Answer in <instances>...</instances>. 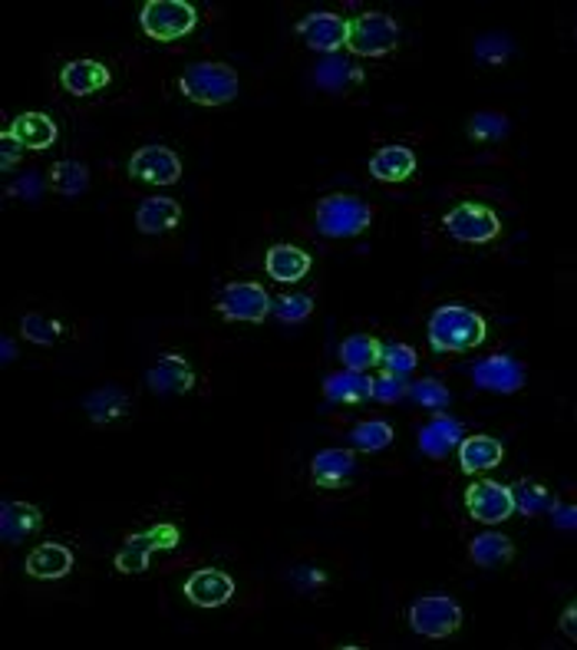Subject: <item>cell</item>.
Instances as JSON below:
<instances>
[{"label":"cell","mask_w":577,"mask_h":650,"mask_svg":"<svg viewBox=\"0 0 577 650\" xmlns=\"http://www.w3.org/2000/svg\"><path fill=\"white\" fill-rule=\"evenodd\" d=\"M426 337H429L433 353H462V350H475V347L485 343L488 324L472 308L443 304V308L433 311V318L426 324Z\"/></svg>","instance_id":"1"},{"label":"cell","mask_w":577,"mask_h":650,"mask_svg":"<svg viewBox=\"0 0 577 650\" xmlns=\"http://www.w3.org/2000/svg\"><path fill=\"white\" fill-rule=\"evenodd\" d=\"M179 90L195 107H229L237 97V73L219 60L189 63L179 77Z\"/></svg>","instance_id":"2"},{"label":"cell","mask_w":577,"mask_h":650,"mask_svg":"<svg viewBox=\"0 0 577 650\" xmlns=\"http://www.w3.org/2000/svg\"><path fill=\"white\" fill-rule=\"evenodd\" d=\"M314 224L324 238H356L373 224V206L356 196H324L314 209Z\"/></svg>","instance_id":"3"},{"label":"cell","mask_w":577,"mask_h":650,"mask_svg":"<svg viewBox=\"0 0 577 650\" xmlns=\"http://www.w3.org/2000/svg\"><path fill=\"white\" fill-rule=\"evenodd\" d=\"M199 23V10L189 0H145L139 10V27L145 37L159 40V43H172L182 40L195 30Z\"/></svg>","instance_id":"4"},{"label":"cell","mask_w":577,"mask_h":650,"mask_svg":"<svg viewBox=\"0 0 577 650\" xmlns=\"http://www.w3.org/2000/svg\"><path fill=\"white\" fill-rule=\"evenodd\" d=\"M462 604L456 598H446V594H426V598H416L406 611V621L413 628V634L419 638H429V641H443V638H453L462 628Z\"/></svg>","instance_id":"5"},{"label":"cell","mask_w":577,"mask_h":650,"mask_svg":"<svg viewBox=\"0 0 577 650\" xmlns=\"http://www.w3.org/2000/svg\"><path fill=\"white\" fill-rule=\"evenodd\" d=\"M179 542H182L179 526L155 522L152 529L135 532V536L125 539V544L115 551L113 568L119 574H142V571H149V561H152L155 551H172V548H179Z\"/></svg>","instance_id":"6"},{"label":"cell","mask_w":577,"mask_h":650,"mask_svg":"<svg viewBox=\"0 0 577 650\" xmlns=\"http://www.w3.org/2000/svg\"><path fill=\"white\" fill-rule=\"evenodd\" d=\"M396 43H399V23L389 13L366 10V13H356L350 20V40H346V47L356 57H386V53L396 50Z\"/></svg>","instance_id":"7"},{"label":"cell","mask_w":577,"mask_h":650,"mask_svg":"<svg viewBox=\"0 0 577 650\" xmlns=\"http://www.w3.org/2000/svg\"><path fill=\"white\" fill-rule=\"evenodd\" d=\"M443 228H446L449 238H456L462 244H488L502 234L498 216L488 206H478V202H462L456 209H449L443 218Z\"/></svg>","instance_id":"8"},{"label":"cell","mask_w":577,"mask_h":650,"mask_svg":"<svg viewBox=\"0 0 577 650\" xmlns=\"http://www.w3.org/2000/svg\"><path fill=\"white\" fill-rule=\"evenodd\" d=\"M274 308V298L254 281H234L219 298V314L231 324H261Z\"/></svg>","instance_id":"9"},{"label":"cell","mask_w":577,"mask_h":650,"mask_svg":"<svg viewBox=\"0 0 577 650\" xmlns=\"http://www.w3.org/2000/svg\"><path fill=\"white\" fill-rule=\"evenodd\" d=\"M465 512L482 526H498L515 516V492L495 479H478L465 489Z\"/></svg>","instance_id":"10"},{"label":"cell","mask_w":577,"mask_h":650,"mask_svg":"<svg viewBox=\"0 0 577 650\" xmlns=\"http://www.w3.org/2000/svg\"><path fill=\"white\" fill-rule=\"evenodd\" d=\"M472 383L478 390H488V393H518L525 383H528V370L518 357L512 353H492V357H482L478 363H472Z\"/></svg>","instance_id":"11"},{"label":"cell","mask_w":577,"mask_h":650,"mask_svg":"<svg viewBox=\"0 0 577 650\" xmlns=\"http://www.w3.org/2000/svg\"><path fill=\"white\" fill-rule=\"evenodd\" d=\"M129 176L145 186H175L182 179V159L169 146H142L129 156Z\"/></svg>","instance_id":"12"},{"label":"cell","mask_w":577,"mask_h":650,"mask_svg":"<svg viewBox=\"0 0 577 650\" xmlns=\"http://www.w3.org/2000/svg\"><path fill=\"white\" fill-rule=\"evenodd\" d=\"M297 37L311 50L334 57L341 47H346V40H350V20H344L334 10H314V13H307V17L297 20Z\"/></svg>","instance_id":"13"},{"label":"cell","mask_w":577,"mask_h":650,"mask_svg":"<svg viewBox=\"0 0 577 650\" xmlns=\"http://www.w3.org/2000/svg\"><path fill=\"white\" fill-rule=\"evenodd\" d=\"M145 387L159 397H179L195 387V370L182 353H162L145 373Z\"/></svg>","instance_id":"14"},{"label":"cell","mask_w":577,"mask_h":650,"mask_svg":"<svg viewBox=\"0 0 577 650\" xmlns=\"http://www.w3.org/2000/svg\"><path fill=\"white\" fill-rule=\"evenodd\" d=\"M182 591L195 608H222L234 598V581L219 568H199L185 578Z\"/></svg>","instance_id":"15"},{"label":"cell","mask_w":577,"mask_h":650,"mask_svg":"<svg viewBox=\"0 0 577 650\" xmlns=\"http://www.w3.org/2000/svg\"><path fill=\"white\" fill-rule=\"evenodd\" d=\"M113 80L110 67L100 63V60H70L63 63L60 70V87L70 93V97H93L100 90H107Z\"/></svg>","instance_id":"16"},{"label":"cell","mask_w":577,"mask_h":650,"mask_svg":"<svg viewBox=\"0 0 577 650\" xmlns=\"http://www.w3.org/2000/svg\"><path fill=\"white\" fill-rule=\"evenodd\" d=\"M311 268H314L311 254L297 244H271L264 254V271L277 284H297L311 274Z\"/></svg>","instance_id":"17"},{"label":"cell","mask_w":577,"mask_h":650,"mask_svg":"<svg viewBox=\"0 0 577 650\" xmlns=\"http://www.w3.org/2000/svg\"><path fill=\"white\" fill-rule=\"evenodd\" d=\"M465 439V427L449 413H433V420L419 430V449L429 459H446L449 452H456Z\"/></svg>","instance_id":"18"},{"label":"cell","mask_w":577,"mask_h":650,"mask_svg":"<svg viewBox=\"0 0 577 650\" xmlns=\"http://www.w3.org/2000/svg\"><path fill=\"white\" fill-rule=\"evenodd\" d=\"M23 571L37 581H57V578H67L73 571V551L67 544L43 542L37 544L27 561H23Z\"/></svg>","instance_id":"19"},{"label":"cell","mask_w":577,"mask_h":650,"mask_svg":"<svg viewBox=\"0 0 577 650\" xmlns=\"http://www.w3.org/2000/svg\"><path fill=\"white\" fill-rule=\"evenodd\" d=\"M416 172V152L409 146H383L370 156V176L376 182H406Z\"/></svg>","instance_id":"20"},{"label":"cell","mask_w":577,"mask_h":650,"mask_svg":"<svg viewBox=\"0 0 577 650\" xmlns=\"http://www.w3.org/2000/svg\"><path fill=\"white\" fill-rule=\"evenodd\" d=\"M356 472V456L350 449H321L311 459V479L317 489H341Z\"/></svg>","instance_id":"21"},{"label":"cell","mask_w":577,"mask_h":650,"mask_svg":"<svg viewBox=\"0 0 577 650\" xmlns=\"http://www.w3.org/2000/svg\"><path fill=\"white\" fill-rule=\"evenodd\" d=\"M7 129L23 149H33V152H43V149L57 146V136H60L57 122L47 112H20Z\"/></svg>","instance_id":"22"},{"label":"cell","mask_w":577,"mask_h":650,"mask_svg":"<svg viewBox=\"0 0 577 650\" xmlns=\"http://www.w3.org/2000/svg\"><path fill=\"white\" fill-rule=\"evenodd\" d=\"M182 224V206L165 196H149L135 209V228L142 234H165Z\"/></svg>","instance_id":"23"},{"label":"cell","mask_w":577,"mask_h":650,"mask_svg":"<svg viewBox=\"0 0 577 650\" xmlns=\"http://www.w3.org/2000/svg\"><path fill=\"white\" fill-rule=\"evenodd\" d=\"M43 526V512L30 502H13L7 499L0 506V536L7 544H20L27 536L40 532Z\"/></svg>","instance_id":"24"},{"label":"cell","mask_w":577,"mask_h":650,"mask_svg":"<svg viewBox=\"0 0 577 650\" xmlns=\"http://www.w3.org/2000/svg\"><path fill=\"white\" fill-rule=\"evenodd\" d=\"M456 452H459V469L465 476L488 472L505 459V446L495 436H465Z\"/></svg>","instance_id":"25"},{"label":"cell","mask_w":577,"mask_h":650,"mask_svg":"<svg viewBox=\"0 0 577 650\" xmlns=\"http://www.w3.org/2000/svg\"><path fill=\"white\" fill-rule=\"evenodd\" d=\"M324 397L331 403H350V407L366 403V400H373V377L344 367V370L324 377Z\"/></svg>","instance_id":"26"},{"label":"cell","mask_w":577,"mask_h":650,"mask_svg":"<svg viewBox=\"0 0 577 650\" xmlns=\"http://www.w3.org/2000/svg\"><path fill=\"white\" fill-rule=\"evenodd\" d=\"M468 558H472V564H478L485 571H495V568H505L515 558V542L502 532H482L468 544Z\"/></svg>","instance_id":"27"},{"label":"cell","mask_w":577,"mask_h":650,"mask_svg":"<svg viewBox=\"0 0 577 650\" xmlns=\"http://www.w3.org/2000/svg\"><path fill=\"white\" fill-rule=\"evenodd\" d=\"M47 186L63 199H80L90 189V169L77 159H60L47 172Z\"/></svg>","instance_id":"28"},{"label":"cell","mask_w":577,"mask_h":650,"mask_svg":"<svg viewBox=\"0 0 577 650\" xmlns=\"http://www.w3.org/2000/svg\"><path fill=\"white\" fill-rule=\"evenodd\" d=\"M341 363L346 370H360L370 373L373 367L383 363V343L370 333H350L341 343Z\"/></svg>","instance_id":"29"},{"label":"cell","mask_w":577,"mask_h":650,"mask_svg":"<svg viewBox=\"0 0 577 650\" xmlns=\"http://www.w3.org/2000/svg\"><path fill=\"white\" fill-rule=\"evenodd\" d=\"M83 410H87L90 423L107 427V423H113V420H119V417H125V413H129V397H125L119 387H100V390L87 393Z\"/></svg>","instance_id":"30"},{"label":"cell","mask_w":577,"mask_h":650,"mask_svg":"<svg viewBox=\"0 0 577 650\" xmlns=\"http://www.w3.org/2000/svg\"><path fill=\"white\" fill-rule=\"evenodd\" d=\"M512 492H515V512H522L525 519H538V516L551 512V506L558 499V496H551L548 486H541L535 479H522Z\"/></svg>","instance_id":"31"},{"label":"cell","mask_w":577,"mask_h":650,"mask_svg":"<svg viewBox=\"0 0 577 650\" xmlns=\"http://www.w3.org/2000/svg\"><path fill=\"white\" fill-rule=\"evenodd\" d=\"M363 80V73L353 67V63H346L341 57H327L317 70H314V83L321 87V90H327V93H344L350 83H360Z\"/></svg>","instance_id":"32"},{"label":"cell","mask_w":577,"mask_h":650,"mask_svg":"<svg viewBox=\"0 0 577 650\" xmlns=\"http://www.w3.org/2000/svg\"><path fill=\"white\" fill-rule=\"evenodd\" d=\"M393 436H396V430L386 420H366V423H356L353 427L350 442L360 452H383L386 446H393Z\"/></svg>","instance_id":"33"},{"label":"cell","mask_w":577,"mask_h":650,"mask_svg":"<svg viewBox=\"0 0 577 650\" xmlns=\"http://www.w3.org/2000/svg\"><path fill=\"white\" fill-rule=\"evenodd\" d=\"M409 397L416 400V407L429 410V413H446L449 403H453V393L446 390V383H439L436 377H426V380H416L409 387Z\"/></svg>","instance_id":"34"},{"label":"cell","mask_w":577,"mask_h":650,"mask_svg":"<svg viewBox=\"0 0 577 650\" xmlns=\"http://www.w3.org/2000/svg\"><path fill=\"white\" fill-rule=\"evenodd\" d=\"M515 53V43L508 33H482L475 40V60L485 67H502Z\"/></svg>","instance_id":"35"},{"label":"cell","mask_w":577,"mask_h":650,"mask_svg":"<svg viewBox=\"0 0 577 650\" xmlns=\"http://www.w3.org/2000/svg\"><path fill=\"white\" fill-rule=\"evenodd\" d=\"M271 314L281 324H304L314 314V298L311 294H281V298H274Z\"/></svg>","instance_id":"36"},{"label":"cell","mask_w":577,"mask_h":650,"mask_svg":"<svg viewBox=\"0 0 577 650\" xmlns=\"http://www.w3.org/2000/svg\"><path fill=\"white\" fill-rule=\"evenodd\" d=\"M508 129H512V122L502 112H475L468 122V136L475 142H495V139L508 136Z\"/></svg>","instance_id":"37"},{"label":"cell","mask_w":577,"mask_h":650,"mask_svg":"<svg viewBox=\"0 0 577 650\" xmlns=\"http://www.w3.org/2000/svg\"><path fill=\"white\" fill-rule=\"evenodd\" d=\"M383 370L396 373V377H409L419 367V353L409 343H383Z\"/></svg>","instance_id":"38"},{"label":"cell","mask_w":577,"mask_h":650,"mask_svg":"<svg viewBox=\"0 0 577 650\" xmlns=\"http://www.w3.org/2000/svg\"><path fill=\"white\" fill-rule=\"evenodd\" d=\"M60 321H50V318H43V314H23L20 318V333H23V340H30V343H37V347H50L57 337H60Z\"/></svg>","instance_id":"39"},{"label":"cell","mask_w":577,"mask_h":650,"mask_svg":"<svg viewBox=\"0 0 577 650\" xmlns=\"http://www.w3.org/2000/svg\"><path fill=\"white\" fill-rule=\"evenodd\" d=\"M409 393V383L389 370H383L379 377H373V400L376 403H399Z\"/></svg>","instance_id":"40"},{"label":"cell","mask_w":577,"mask_h":650,"mask_svg":"<svg viewBox=\"0 0 577 650\" xmlns=\"http://www.w3.org/2000/svg\"><path fill=\"white\" fill-rule=\"evenodd\" d=\"M20 159H23V146L10 136V129H3L0 132V172H13Z\"/></svg>","instance_id":"41"},{"label":"cell","mask_w":577,"mask_h":650,"mask_svg":"<svg viewBox=\"0 0 577 650\" xmlns=\"http://www.w3.org/2000/svg\"><path fill=\"white\" fill-rule=\"evenodd\" d=\"M40 192H43V179H40L37 172H27L20 182L7 186V196H10V199H27V202H33V199H40Z\"/></svg>","instance_id":"42"},{"label":"cell","mask_w":577,"mask_h":650,"mask_svg":"<svg viewBox=\"0 0 577 650\" xmlns=\"http://www.w3.org/2000/svg\"><path fill=\"white\" fill-rule=\"evenodd\" d=\"M551 522H555V529H561V532H575L577 506H565L561 499H555V506H551Z\"/></svg>","instance_id":"43"},{"label":"cell","mask_w":577,"mask_h":650,"mask_svg":"<svg viewBox=\"0 0 577 650\" xmlns=\"http://www.w3.org/2000/svg\"><path fill=\"white\" fill-rule=\"evenodd\" d=\"M294 581H297V588H301V591H307V588L324 584V581H327V574H324V571H317V568H297V571H294Z\"/></svg>","instance_id":"44"},{"label":"cell","mask_w":577,"mask_h":650,"mask_svg":"<svg viewBox=\"0 0 577 650\" xmlns=\"http://www.w3.org/2000/svg\"><path fill=\"white\" fill-rule=\"evenodd\" d=\"M558 624H561V634L577 644V601H571V604L561 611V621H558Z\"/></svg>","instance_id":"45"},{"label":"cell","mask_w":577,"mask_h":650,"mask_svg":"<svg viewBox=\"0 0 577 650\" xmlns=\"http://www.w3.org/2000/svg\"><path fill=\"white\" fill-rule=\"evenodd\" d=\"M17 357V347H13V340L10 337H3V363H10Z\"/></svg>","instance_id":"46"}]
</instances>
